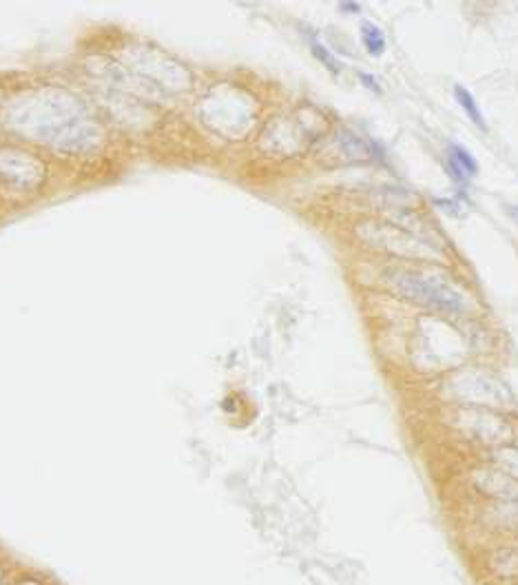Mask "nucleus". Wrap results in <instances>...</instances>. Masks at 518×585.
<instances>
[{
    "instance_id": "20e7f679",
    "label": "nucleus",
    "mask_w": 518,
    "mask_h": 585,
    "mask_svg": "<svg viewBox=\"0 0 518 585\" xmlns=\"http://www.w3.org/2000/svg\"><path fill=\"white\" fill-rule=\"evenodd\" d=\"M454 426L463 430L467 437H472L481 444H496L500 446L512 437L510 424L500 415L488 408H461L454 415Z\"/></svg>"
},
{
    "instance_id": "39448f33",
    "label": "nucleus",
    "mask_w": 518,
    "mask_h": 585,
    "mask_svg": "<svg viewBox=\"0 0 518 585\" xmlns=\"http://www.w3.org/2000/svg\"><path fill=\"white\" fill-rule=\"evenodd\" d=\"M474 486L496 501H516L518 499V481L498 470H481L474 475Z\"/></svg>"
},
{
    "instance_id": "0eeeda50",
    "label": "nucleus",
    "mask_w": 518,
    "mask_h": 585,
    "mask_svg": "<svg viewBox=\"0 0 518 585\" xmlns=\"http://www.w3.org/2000/svg\"><path fill=\"white\" fill-rule=\"evenodd\" d=\"M361 40L370 56L379 58V56H383V52H386V36H383V31L372 23L361 25Z\"/></svg>"
},
{
    "instance_id": "9d476101",
    "label": "nucleus",
    "mask_w": 518,
    "mask_h": 585,
    "mask_svg": "<svg viewBox=\"0 0 518 585\" xmlns=\"http://www.w3.org/2000/svg\"><path fill=\"white\" fill-rule=\"evenodd\" d=\"M494 519L503 526L518 528V499L516 501H498L494 508Z\"/></svg>"
},
{
    "instance_id": "1a4fd4ad",
    "label": "nucleus",
    "mask_w": 518,
    "mask_h": 585,
    "mask_svg": "<svg viewBox=\"0 0 518 585\" xmlns=\"http://www.w3.org/2000/svg\"><path fill=\"white\" fill-rule=\"evenodd\" d=\"M447 158H452V160L461 166L463 173H465L467 178H474V175L478 173V162H476V158L472 156V151H467L465 146L452 142V144L447 146Z\"/></svg>"
},
{
    "instance_id": "7ed1b4c3",
    "label": "nucleus",
    "mask_w": 518,
    "mask_h": 585,
    "mask_svg": "<svg viewBox=\"0 0 518 585\" xmlns=\"http://www.w3.org/2000/svg\"><path fill=\"white\" fill-rule=\"evenodd\" d=\"M357 236L379 250H388L401 257H432L437 250H432L430 242L414 238L410 231L392 226L388 222H363L357 226Z\"/></svg>"
},
{
    "instance_id": "423d86ee",
    "label": "nucleus",
    "mask_w": 518,
    "mask_h": 585,
    "mask_svg": "<svg viewBox=\"0 0 518 585\" xmlns=\"http://www.w3.org/2000/svg\"><path fill=\"white\" fill-rule=\"evenodd\" d=\"M454 98H457V103L463 107V111L467 113V118H470L481 131H488V122H485V118H483V113H481V109H478V105H476V100H474V95L467 91L463 85H457L454 87Z\"/></svg>"
},
{
    "instance_id": "9b49d317",
    "label": "nucleus",
    "mask_w": 518,
    "mask_h": 585,
    "mask_svg": "<svg viewBox=\"0 0 518 585\" xmlns=\"http://www.w3.org/2000/svg\"><path fill=\"white\" fill-rule=\"evenodd\" d=\"M310 49H312V54H314V58L317 60H322L328 69L332 71V74H341V62L330 54V49L328 47H324L322 42H317V40H310Z\"/></svg>"
},
{
    "instance_id": "ddd939ff",
    "label": "nucleus",
    "mask_w": 518,
    "mask_h": 585,
    "mask_svg": "<svg viewBox=\"0 0 518 585\" xmlns=\"http://www.w3.org/2000/svg\"><path fill=\"white\" fill-rule=\"evenodd\" d=\"M434 202H437V204H439L441 209L449 211V213H452V215H459V213H461V207H459V204L454 202V199H443V197H437V199H434Z\"/></svg>"
},
{
    "instance_id": "4468645a",
    "label": "nucleus",
    "mask_w": 518,
    "mask_h": 585,
    "mask_svg": "<svg viewBox=\"0 0 518 585\" xmlns=\"http://www.w3.org/2000/svg\"><path fill=\"white\" fill-rule=\"evenodd\" d=\"M341 9H343V11H355V13H359V11H361V7H359V5H350V3H348V5H341Z\"/></svg>"
},
{
    "instance_id": "6e6552de",
    "label": "nucleus",
    "mask_w": 518,
    "mask_h": 585,
    "mask_svg": "<svg viewBox=\"0 0 518 585\" xmlns=\"http://www.w3.org/2000/svg\"><path fill=\"white\" fill-rule=\"evenodd\" d=\"M494 463L500 473L510 475L518 481V448L516 446H500L494 453Z\"/></svg>"
},
{
    "instance_id": "f03ea898",
    "label": "nucleus",
    "mask_w": 518,
    "mask_h": 585,
    "mask_svg": "<svg viewBox=\"0 0 518 585\" xmlns=\"http://www.w3.org/2000/svg\"><path fill=\"white\" fill-rule=\"evenodd\" d=\"M447 393L465 404H474L476 408H496L512 404L514 397L507 386L498 377L485 371H461L454 373L445 383Z\"/></svg>"
},
{
    "instance_id": "f257e3e1",
    "label": "nucleus",
    "mask_w": 518,
    "mask_h": 585,
    "mask_svg": "<svg viewBox=\"0 0 518 585\" xmlns=\"http://www.w3.org/2000/svg\"><path fill=\"white\" fill-rule=\"evenodd\" d=\"M383 284L399 297L432 311L449 315H463L467 311V297L439 271L390 266L383 273Z\"/></svg>"
},
{
    "instance_id": "f8f14e48",
    "label": "nucleus",
    "mask_w": 518,
    "mask_h": 585,
    "mask_svg": "<svg viewBox=\"0 0 518 585\" xmlns=\"http://www.w3.org/2000/svg\"><path fill=\"white\" fill-rule=\"evenodd\" d=\"M359 80H361L363 85H365L367 89H370L372 93H381V85H379V82H377L370 74H363V71H359Z\"/></svg>"
}]
</instances>
